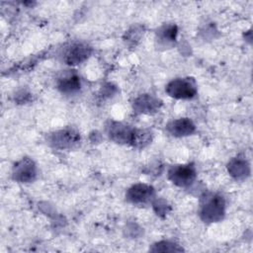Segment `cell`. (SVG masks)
Returning <instances> with one entry per match:
<instances>
[{"label":"cell","mask_w":253,"mask_h":253,"mask_svg":"<svg viewBox=\"0 0 253 253\" xmlns=\"http://www.w3.org/2000/svg\"><path fill=\"white\" fill-rule=\"evenodd\" d=\"M91 52L92 48L86 42H74L63 48L62 59L68 65H77L85 61Z\"/></svg>","instance_id":"cell-4"},{"label":"cell","mask_w":253,"mask_h":253,"mask_svg":"<svg viewBox=\"0 0 253 253\" xmlns=\"http://www.w3.org/2000/svg\"><path fill=\"white\" fill-rule=\"evenodd\" d=\"M197 91V84L192 78H176L166 86V93L175 99H192Z\"/></svg>","instance_id":"cell-2"},{"label":"cell","mask_w":253,"mask_h":253,"mask_svg":"<svg viewBox=\"0 0 253 253\" xmlns=\"http://www.w3.org/2000/svg\"><path fill=\"white\" fill-rule=\"evenodd\" d=\"M168 177L176 186L186 188L195 182L197 173L192 164H180L172 166L169 169Z\"/></svg>","instance_id":"cell-5"},{"label":"cell","mask_w":253,"mask_h":253,"mask_svg":"<svg viewBox=\"0 0 253 253\" xmlns=\"http://www.w3.org/2000/svg\"><path fill=\"white\" fill-rule=\"evenodd\" d=\"M152 251H162V252H172V251H180L181 248L177 247V245L170 243V242H159L154 245V248L151 249Z\"/></svg>","instance_id":"cell-15"},{"label":"cell","mask_w":253,"mask_h":253,"mask_svg":"<svg viewBox=\"0 0 253 253\" xmlns=\"http://www.w3.org/2000/svg\"><path fill=\"white\" fill-rule=\"evenodd\" d=\"M228 171L236 179H244L250 173L248 163L241 158H234L231 160L228 164Z\"/></svg>","instance_id":"cell-13"},{"label":"cell","mask_w":253,"mask_h":253,"mask_svg":"<svg viewBox=\"0 0 253 253\" xmlns=\"http://www.w3.org/2000/svg\"><path fill=\"white\" fill-rule=\"evenodd\" d=\"M177 38V27L175 25H164L157 32V41L163 46L172 45Z\"/></svg>","instance_id":"cell-12"},{"label":"cell","mask_w":253,"mask_h":253,"mask_svg":"<svg viewBox=\"0 0 253 253\" xmlns=\"http://www.w3.org/2000/svg\"><path fill=\"white\" fill-rule=\"evenodd\" d=\"M126 197L127 201H129L132 204H136V205L147 204L153 199L154 190L152 187L148 185L139 183L131 186L127 190Z\"/></svg>","instance_id":"cell-8"},{"label":"cell","mask_w":253,"mask_h":253,"mask_svg":"<svg viewBox=\"0 0 253 253\" xmlns=\"http://www.w3.org/2000/svg\"><path fill=\"white\" fill-rule=\"evenodd\" d=\"M57 88L63 94H75L79 92L81 88L80 77L75 72H66L58 78Z\"/></svg>","instance_id":"cell-9"},{"label":"cell","mask_w":253,"mask_h":253,"mask_svg":"<svg viewBox=\"0 0 253 253\" xmlns=\"http://www.w3.org/2000/svg\"><path fill=\"white\" fill-rule=\"evenodd\" d=\"M166 128L171 135L176 137H182V136H187L192 134L195 131L196 126L190 119L181 118V119L171 121L167 125Z\"/></svg>","instance_id":"cell-10"},{"label":"cell","mask_w":253,"mask_h":253,"mask_svg":"<svg viewBox=\"0 0 253 253\" xmlns=\"http://www.w3.org/2000/svg\"><path fill=\"white\" fill-rule=\"evenodd\" d=\"M225 213V201L222 196L215 193H208L202 197L200 215L205 222H217Z\"/></svg>","instance_id":"cell-1"},{"label":"cell","mask_w":253,"mask_h":253,"mask_svg":"<svg viewBox=\"0 0 253 253\" xmlns=\"http://www.w3.org/2000/svg\"><path fill=\"white\" fill-rule=\"evenodd\" d=\"M151 140V133L145 129L134 128V132L131 139V145L134 147H143L147 145Z\"/></svg>","instance_id":"cell-14"},{"label":"cell","mask_w":253,"mask_h":253,"mask_svg":"<svg viewBox=\"0 0 253 253\" xmlns=\"http://www.w3.org/2000/svg\"><path fill=\"white\" fill-rule=\"evenodd\" d=\"M80 134L71 127L56 130L48 135L49 144L57 149H71L79 144Z\"/></svg>","instance_id":"cell-3"},{"label":"cell","mask_w":253,"mask_h":253,"mask_svg":"<svg viewBox=\"0 0 253 253\" xmlns=\"http://www.w3.org/2000/svg\"><path fill=\"white\" fill-rule=\"evenodd\" d=\"M13 178L15 181L20 183H30L36 179L37 176V167L34 161L30 158H22L18 161L12 172Z\"/></svg>","instance_id":"cell-6"},{"label":"cell","mask_w":253,"mask_h":253,"mask_svg":"<svg viewBox=\"0 0 253 253\" xmlns=\"http://www.w3.org/2000/svg\"><path fill=\"white\" fill-rule=\"evenodd\" d=\"M134 128L129 126L119 123L110 122L107 126V133L109 137L117 143H131Z\"/></svg>","instance_id":"cell-7"},{"label":"cell","mask_w":253,"mask_h":253,"mask_svg":"<svg viewBox=\"0 0 253 253\" xmlns=\"http://www.w3.org/2000/svg\"><path fill=\"white\" fill-rule=\"evenodd\" d=\"M160 102L151 95H141L133 102V109L138 113L151 114L159 109Z\"/></svg>","instance_id":"cell-11"}]
</instances>
